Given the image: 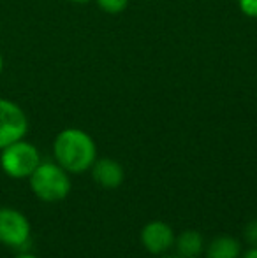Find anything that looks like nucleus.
<instances>
[{"instance_id":"f257e3e1","label":"nucleus","mask_w":257,"mask_h":258,"mask_svg":"<svg viewBox=\"0 0 257 258\" xmlns=\"http://www.w3.org/2000/svg\"><path fill=\"white\" fill-rule=\"evenodd\" d=\"M53 155L62 169L72 174L88 170L97 160V148L93 139L79 128H65L55 137Z\"/></svg>"},{"instance_id":"f03ea898","label":"nucleus","mask_w":257,"mask_h":258,"mask_svg":"<svg viewBox=\"0 0 257 258\" xmlns=\"http://www.w3.org/2000/svg\"><path fill=\"white\" fill-rule=\"evenodd\" d=\"M28 179L34 195L44 202L64 201L72 186L67 170L53 162H41Z\"/></svg>"},{"instance_id":"7ed1b4c3","label":"nucleus","mask_w":257,"mask_h":258,"mask_svg":"<svg viewBox=\"0 0 257 258\" xmlns=\"http://www.w3.org/2000/svg\"><path fill=\"white\" fill-rule=\"evenodd\" d=\"M41 163V155L34 144L20 139L0 150V167L9 177L25 179L37 169Z\"/></svg>"},{"instance_id":"20e7f679","label":"nucleus","mask_w":257,"mask_h":258,"mask_svg":"<svg viewBox=\"0 0 257 258\" xmlns=\"http://www.w3.org/2000/svg\"><path fill=\"white\" fill-rule=\"evenodd\" d=\"M28 132V118L16 102L0 99V150L25 139Z\"/></svg>"},{"instance_id":"39448f33","label":"nucleus","mask_w":257,"mask_h":258,"mask_svg":"<svg viewBox=\"0 0 257 258\" xmlns=\"http://www.w3.org/2000/svg\"><path fill=\"white\" fill-rule=\"evenodd\" d=\"M30 221L23 213L11 207H0V242L21 249L30 242Z\"/></svg>"},{"instance_id":"423d86ee","label":"nucleus","mask_w":257,"mask_h":258,"mask_svg":"<svg viewBox=\"0 0 257 258\" xmlns=\"http://www.w3.org/2000/svg\"><path fill=\"white\" fill-rule=\"evenodd\" d=\"M141 244L151 255H164L175 246V230L166 221L153 220L141 228Z\"/></svg>"},{"instance_id":"0eeeda50","label":"nucleus","mask_w":257,"mask_h":258,"mask_svg":"<svg viewBox=\"0 0 257 258\" xmlns=\"http://www.w3.org/2000/svg\"><path fill=\"white\" fill-rule=\"evenodd\" d=\"M92 170V177L100 188L106 190H115L124 183V167L113 158H100L95 160L93 165L90 167Z\"/></svg>"},{"instance_id":"6e6552de","label":"nucleus","mask_w":257,"mask_h":258,"mask_svg":"<svg viewBox=\"0 0 257 258\" xmlns=\"http://www.w3.org/2000/svg\"><path fill=\"white\" fill-rule=\"evenodd\" d=\"M206 258H241V244L231 235H219L204 248Z\"/></svg>"},{"instance_id":"1a4fd4ad","label":"nucleus","mask_w":257,"mask_h":258,"mask_svg":"<svg viewBox=\"0 0 257 258\" xmlns=\"http://www.w3.org/2000/svg\"><path fill=\"white\" fill-rule=\"evenodd\" d=\"M175 246L178 256L182 258H197L204 251V239L197 230H185L175 239Z\"/></svg>"},{"instance_id":"9d476101","label":"nucleus","mask_w":257,"mask_h":258,"mask_svg":"<svg viewBox=\"0 0 257 258\" xmlns=\"http://www.w3.org/2000/svg\"><path fill=\"white\" fill-rule=\"evenodd\" d=\"M129 0H97V6L110 14H118L127 7Z\"/></svg>"},{"instance_id":"9b49d317","label":"nucleus","mask_w":257,"mask_h":258,"mask_svg":"<svg viewBox=\"0 0 257 258\" xmlns=\"http://www.w3.org/2000/svg\"><path fill=\"white\" fill-rule=\"evenodd\" d=\"M243 237L245 241L250 244V248H257V218L250 220L243 228Z\"/></svg>"},{"instance_id":"f8f14e48","label":"nucleus","mask_w":257,"mask_h":258,"mask_svg":"<svg viewBox=\"0 0 257 258\" xmlns=\"http://www.w3.org/2000/svg\"><path fill=\"white\" fill-rule=\"evenodd\" d=\"M240 7L247 16L257 18V0H240Z\"/></svg>"},{"instance_id":"ddd939ff","label":"nucleus","mask_w":257,"mask_h":258,"mask_svg":"<svg viewBox=\"0 0 257 258\" xmlns=\"http://www.w3.org/2000/svg\"><path fill=\"white\" fill-rule=\"evenodd\" d=\"M241 258H257V248H250L241 255Z\"/></svg>"},{"instance_id":"4468645a","label":"nucleus","mask_w":257,"mask_h":258,"mask_svg":"<svg viewBox=\"0 0 257 258\" xmlns=\"http://www.w3.org/2000/svg\"><path fill=\"white\" fill-rule=\"evenodd\" d=\"M14 258H37L35 255H32V253H21V255L14 256Z\"/></svg>"},{"instance_id":"2eb2a0df","label":"nucleus","mask_w":257,"mask_h":258,"mask_svg":"<svg viewBox=\"0 0 257 258\" xmlns=\"http://www.w3.org/2000/svg\"><path fill=\"white\" fill-rule=\"evenodd\" d=\"M4 71V56H2V51H0V74Z\"/></svg>"},{"instance_id":"dca6fc26","label":"nucleus","mask_w":257,"mask_h":258,"mask_svg":"<svg viewBox=\"0 0 257 258\" xmlns=\"http://www.w3.org/2000/svg\"><path fill=\"white\" fill-rule=\"evenodd\" d=\"M69 2H76V4H86V2H90V0H69Z\"/></svg>"},{"instance_id":"f3484780","label":"nucleus","mask_w":257,"mask_h":258,"mask_svg":"<svg viewBox=\"0 0 257 258\" xmlns=\"http://www.w3.org/2000/svg\"><path fill=\"white\" fill-rule=\"evenodd\" d=\"M166 258H182V256H166Z\"/></svg>"}]
</instances>
